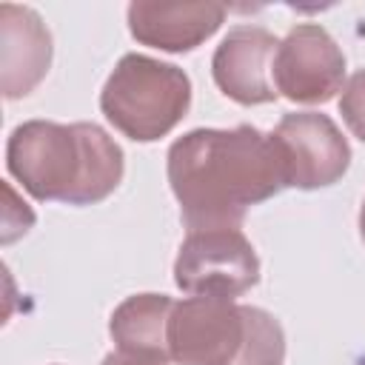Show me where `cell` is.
I'll return each mask as SVG.
<instances>
[{"mask_svg":"<svg viewBox=\"0 0 365 365\" xmlns=\"http://www.w3.org/2000/svg\"><path fill=\"white\" fill-rule=\"evenodd\" d=\"M165 174L188 231L240 228L251 205L288 188L274 137L254 125L194 128L177 137Z\"/></svg>","mask_w":365,"mask_h":365,"instance_id":"cell-1","label":"cell"},{"mask_svg":"<svg viewBox=\"0 0 365 365\" xmlns=\"http://www.w3.org/2000/svg\"><path fill=\"white\" fill-rule=\"evenodd\" d=\"M9 174L40 202L94 205L123 180V148L94 123L26 120L6 143Z\"/></svg>","mask_w":365,"mask_h":365,"instance_id":"cell-2","label":"cell"},{"mask_svg":"<svg viewBox=\"0 0 365 365\" xmlns=\"http://www.w3.org/2000/svg\"><path fill=\"white\" fill-rule=\"evenodd\" d=\"M177 365H282L285 334L274 314L217 297H188L168 319Z\"/></svg>","mask_w":365,"mask_h":365,"instance_id":"cell-3","label":"cell"},{"mask_svg":"<svg viewBox=\"0 0 365 365\" xmlns=\"http://www.w3.org/2000/svg\"><path fill=\"white\" fill-rule=\"evenodd\" d=\"M191 108V77L148 54H123L111 68L100 111L106 120L134 143H154L174 131Z\"/></svg>","mask_w":365,"mask_h":365,"instance_id":"cell-4","label":"cell"},{"mask_svg":"<svg viewBox=\"0 0 365 365\" xmlns=\"http://www.w3.org/2000/svg\"><path fill=\"white\" fill-rule=\"evenodd\" d=\"M174 282L188 297L237 299L259 282V257L240 228L188 231L174 259Z\"/></svg>","mask_w":365,"mask_h":365,"instance_id":"cell-5","label":"cell"},{"mask_svg":"<svg viewBox=\"0 0 365 365\" xmlns=\"http://www.w3.org/2000/svg\"><path fill=\"white\" fill-rule=\"evenodd\" d=\"M274 88L291 103H328L345 83V54L319 23H297L277 46Z\"/></svg>","mask_w":365,"mask_h":365,"instance_id":"cell-6","label":"cell"},{"mask_svg":"<svg viewBox=\"0 0 365 365\" xmlns=\"http://www.w3.org/2000/svg\"><path fill=\"white\" fill-rule=\"evenodd\" d=\"M288 188H325L342 180L351 165V145L328 114L291 111L271 131Z\"/></svg>","mask_w":365,"mask_h":365,"instance_id":"cell-7","label":"cell"},{"mask_svg":"<svg viewBox=\"0 0 365 365\" xmlns=\"http://www.w3.org/2000/svg\"><path fill=\"white\" fill-rule=\"evenodd\" d=\"M277 46L279 40L262 26H234L211 57V77L217 88L240 106L277 100L274 80L268 77Z\"/></svg>","mask_w":365,"mask_h":365,"instance_id":"cell-8","label":"cell"},{"mask_svg":"<svg viewBox=\"0 0 365 365\" xmlns=\"http://www.w3.org/2000/svg\"><path fill=\"white\" fill-rule=\"evenodd\" d=\"M51 31L29 6H0V88L6 100L31 94L51 66Z\"/></svg>","mask_w":365,"mask_h":365,"instance_id":"cell-9","label":"cell"},{"mask_svg":"<svg viewBox=\"0 0 365 365\" xmlns=\"http://www.w3.org/2000/svg\"><path fill=\"white\" fill-rule=\"evenodd\" d=\"M125 17H128V31L137 43L180 54L197 48L222 26L225 6L134 0Z\"/></svg>","mask_w":365,"mask_h":365,"instance_id":"cell-10","label":"cell"},{"mask_svg":"<svg viewBox=\"0 0 365 365\" xmlns=\"http://www.w3.org/2000/svg\"><path fill=\"white\" fill-rule=\"evenodd\" d=\"M174 299L165 294H134L125 297L111 319L108 334L120 351H151L168 354V319Z\"/></svg>","mask_w":365,"mask_h":365,"instance_id":"cell-11","label":"cell"},{"mask_svg":"<svg viewBox=\"0 0 365 365\" xmlns=\"http://www.w3.org/2000/svg\"><path fill=\"white\" fill-rule=\"evenodd\" d=\"M339 114H342L345 125L351 128V134L365 143V68L351 74V80L342 86Z\"/></svg>","mask_w":365,"mask_h":365,"instance_id":"cell-12","label":"cell"},{"mask_svg":"<svg viewBox=\"0 0 365 365\" xmlns=\"http://www.w3.org/2000/svg\"><path fill=\"white\" fill-rule=\"evenodd\" d=\"M100 365H171L168 354H151V351H111L103 356Z\"/></svg>","mask_w":365,"mask_h":365,"instance_id":"cell-13","label":"cell"},{"mask_svg":"<svg viewBox=\"0 0 365 365\" xmlns=\"http://www.w3.org/2000/svg\"><path fill=\"white\" fill-rule=\"evenodd\" d=\"M359 237H362V242H365V202H362V208H359Z\"/></svg>","mask_w":365,"mask_h":365,"instance_id":"cell-14","label":"cell"}]
</instances>
